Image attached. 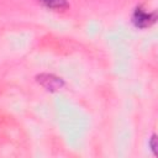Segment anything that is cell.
Returning <instances> with one entry per match:
<instances>
[{"label":"cell","mask_w":158,"mask_h":158,"mask_svg":"<svg viewBox=\"0 0 158 158\" xmlns=\"http://www.w3.org/2000/svg\"><path fill=\"white\" fill-rule=\"evenodd\" d=\"M40 2H42L48 9L53 10H64L69 6L67 0H40Z\"/></svg>","instance_id":"cell-3"},{"label":"cell","mask_w":158,"mask_h":158,"mask_svg":"<svg viewBox=\"0 0 158 158\" xmlns=\"http://www.w3.org/2000/svg\"><path fill=\"white\" fill-rule=\"evenodd\" d=\"M132 21L133 23L139 27V28H144V27H148L151 26L154 21H156V14L154 12H146L141 7H137L133 12V16H132Z\"/></svg>","instance_id":"cell-2"},{"label":"cell","mask_w":158,"mask_h":158,"mask_svg":"<svg viewBox=\"0 0 158 158\" xmlns=\"http://www.w3.org/2000/svg\"><path fill=\"white\" fill-rule=\"evenodd\" d=\"M149 147H151V149L153 151V153L157 154V147H158V143H157V136H156L154 133H153L152 137L149 138Z\"/></svg>","instance_id":"cell-4"},{"label":"cell","mask_w":158,"mask_h":158,"mask_svg":"<svg viewBox=\"0 0 158 158\" xmlns=\"http://www.w3.org/2000/svg\"><path fill=\"white\" fill-rule=\"evenodd\" d=\"M36 80L47 90H51V91H56V90H59L60 88H63L64 85V81L62 78L54 75V74H48V73H42V74H38L36 77Z\"/></svg>","instance_id":"cell-1"}]
</instances>
